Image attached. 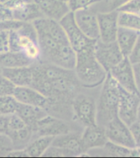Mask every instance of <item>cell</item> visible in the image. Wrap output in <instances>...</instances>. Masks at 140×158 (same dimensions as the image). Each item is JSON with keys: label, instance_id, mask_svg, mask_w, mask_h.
I'll return each mask as SVG.
<instances>
[{"label": "cell", "instance_id": "cell-1", "mask_svg": "<svg viewBox=\"0 0 140 158\" xmlns=\"http://www.w3.org/2000/svg\"><path fill=\"white\" fill-rule=\"evenodd\" d=\"M94 45H91L76 52V63L74 69L76 76L84 89H94L101 86L107 76L94 53Z\"/></svg>", "mask_w": 140, "mask_h": 158}, {"label": "cell", "instance_id": "cell-2", "mask_svg": "<svg viewBox=\"0 0 140 158\" xmlns=\"http://www.w3.org/2000/svg\"><path fill=\"white\" fill-rule=\"evenodd\" d=\"M120 85L107 72L97 99V124L106 126L118 116Z\"/></svg>", "mask_w": 140, "mask_h": 158}, {"label": "cell", "instance_id": "cell-3", "mask_svg": "<svg viewBox=\"0 0 140 158\" xmlns=\"http://www.w3.org/2000/svg\"><path fill=\"white\" fill-rule=\"evenodd\" d=\"M73 122L84 129L97 124V100L84 93H77L72 101Z\"/></svg>", "mask_w": 140, "mask_h": 158}, {"label": "cell", "instance_id": "cell-4", "mask_svg": "<svg viewBox=\"0 0 140 158\" xmlns=\"http://www.w3.org/2000/svg\"><path fill=\"white\" fill-rule=\"evenodd\" d=\"M75 130L82 131L83 128L76 123L57 118L49 114L39 120L33 128L34 138L37 136L56 137Z\"/></svg>", "mask_w": 140, "mask_h": 158}, {"label": "cell", "instance_id": "cell-5", "mask_svg": "<svg viewBox=\"0 0 140 158\" xmlns=\"http://www.w3.org/2000/svg\"><path fill=\"white\" fill-rule=\"evenodd\" d=\"M60 24L64 30L70 44L76 52L91 45H93L97 40L89 39L81 31L75 20L73 12H68L62 19L60 20Z\"/></svg>", "mask_w": 140, "mask_h": 158}, {"label": "cell", "instance_id": "cell-6", "mask_svg": "<svg viewBox=\"0 0 140 158\" xmlns=\"http://www.w3.org/2000/svg\"><path fill=\"white\" fill-rule=\"evenodd\" d=\"M94 53L98 62L107 72L126 57L116 41L105 43L97 40L94 45Z\"/></svg>", "mask_w": 140, "mask_h": 158}, {"label": "cell", "instance_id": "cell-7", "mask_svg": "<svg viewBox=\"0 0 140 158\" xmlns=\"http://www.w3.org/2000/svg\"><path fill=\"white\" fill-rule=\"evenodd\" d=\"M140 102V94L132 93L120 86L118 116L129 126L137 120V111Z\"/></svg>", "mask_w": 140, "mask_h": 158}, {"label": "cell", "instance_id": "cell-8", "mask_svg": "<svg viewBox=\"0 0 140 158\" xmlns=\"http://www.w3.org/2000/svg\"><path fill=\"white\" fill-rule=\"evenodd\" d=\"M105 130L108 141L130 149L136 148L130 126L119 118L118 116L105 126Z\"/></svg>", "mask_w": 140, "mask_h": 158}, {"label": "cell", "instance_id": "cell-9", "mask_svg": "<svg viewBox=\"0 0 140 158\" xmlns=\"http://www.w3.org/2000/svg\"><path fill=\"white\" fill-rule=\"evenodd\" d=\"M97 12L98 11L95 7V4L89 8L74 12L77 26L89 39L93 40L99 39Z\"/></svg>", "mask_w": 140, "mask_h": 158}, {"label": "cell", "instance_id": "cell-10", "mask_svg": "<svg viewBox=\"0 0 140 158\" xmlns=\"http://www.w3.org/2000/svg\"><path fill=\"white\" fill-rule=\"evenodd\" d=\"M118 15L119 12L117 10L97 12V21L99 29L98 40L105 43L116 41L119 29Z\"/></svg>", "mask_w": 140, "mask_h": 158}, {"label": "cell", "instance_id": "cell-11", "mask_svg": "<svg viewBox=\"0 0 140 158\" xmlns=\"http://www.w3.org/2000/svg\"><path fill=\"white\" fill-rule=\"evenodd\" d=\"M108 73L124 89L139 94L134 82L132 63L129 61L127 57H125L121 62L112 67Z\"/></svg>", "mask_w": 140, "mask_h": 158}, {"label": "cell", "instance_id": "cell-12", "mask_svg": "<svg viewBox=\"0 0 140 158\" xmlns=\"http://www.w3.org/2000/svg\"><path fill=\"white\" fill-rule=\"evenodd\" d=\"M108 141L104 126L96 124L84 127L81 132V144L84 152L102 148Z\"/></svg>", "mask_w": 140, "mask_h": 158}, {"label": "cell", "instance_id": "cell-13", "mask_svg": "<svg viewBox=\"0 0 140 158\" xmlns=\"http://www.w3.org/2000/svg\"><path fill=\"white\" fill-rule=\"evenodd\" d=\"M81 132L82 131L75 130L67 134L56 136L52 140V145L71 152L75 156H89L88 154L84 152L82 148Z\"/></svg>", "mask_w": 140, "mask_h": 158}, {"label": "cell", "instance_id": "cell-14", "mask_svg": "<svg viewBox=\"0 0 140 158\" xmlns=\"http://www.w3.org/2000/svg\"><path fill=\"white\" fill-rule=\"evenodd\" d=\"M13 96L20 103L36 106L45 109L47 103V98L31 86L16 87Z\"/></svg>", "mask_w": 140, "mask_h": 158}, {"label": "cell", "instance_id": "cell-15", "mask_svg": "<svg viewBox=\"0 0 140 158\" xmlns=\"http://www.w3.org/2000/svg\"><path fill=\"white\" fill-rule=\"evenodd\" d=\"M37 4L43 17L57 21L71 12L68 3L62 0H38Z\"/></svg>", "mask_w": 140, "mask_h": 158}, {"label": "cell", "instance_id": "cell-16", "mask_svg": "<svg viewBox=\"0 0 140 158\" xmlns=\"http://www.w3.org/2000/svg\"><path fill=\"white\" fill-rule=\"evenodd\" d=\"M48 63L67 70H74L76 63V52L69 43L63 44L55 52Z\"/></svg>", "mask_w": 140, "mask_h": 158}, {"label": "cell", "instance_id": "cell-17", "mask_svg": "<svg viewBox=\"0 0 140 158\" xmlns=\"http://www.w3.org/2000/svg\"><path fill=\"white\" fill-rule=\"evenodd\" d=\"M2 73L11 80L16 87L31 86L33 83V65L16 68L2 69Z\"/></svg>", "mask_w": 140, "mask_h": 158}, {"label": "cell", "instance_id": "cell-18", "mask_svg": "<svg viewBox=\"0 0 140 158\" xmlns=\"http://www.w3.org/2000/svg\"><path fill=\"white\" fill-rule=\"evenodd\" d=\"M132 149L107 141L104 146L87 152L89 156L99 157H128L131 156Z\"/></svg>", "mask_w": 140, "mask_h": 158}, {"label": "cell", "instance_id": "cell-19", "mask_svg": "<svg viewBox=\"0 0 140 158\" xmlns=\"http://www.w3.org/2000/svg\"><path fill=\"white\" fill-rule=\"evenodd\" d=\"M16 114L18 115L23 120L24 122L28 126H31L32 129L39 120L48 115L44 108H42L39 106L22 104L20 102Z\"/></svg>", "mask_w": 140, "mask_h": 158}, {"label": "cell", "instance_id": "cell-20", "mask_svg": "<svg viewBox=\"0 0 140 158\" xmlns=\"http://www.w3.org/2000/svg\"><path fill=\"white\" fill-rule=\"evenodd\" d=\"M139 34L140 32L138 31L119 26L116 42L126 57H128L133 49Z\"/></svg>", "mask_w": 140, "mask_h": 158}, {"label": "cell", "instance_id": "cell-21", "mask_svg": "<svg viewBox=\"0 0 140 158\" xmlns=\"http://www.w3.org/2000/svg\"><path fill=\"white\" fill-rule=\"evenodd\" d=\"M12 10L13 18L19 21L32 22L39 17H43L37 2H23Z\"/></svg>", "mask_w": 140, "mask_h": 158}, {"label": "cell", "instance_id": "cell-22", "mask_svg": "<svg viewBox=\"0 0 140 158\" xmlns=\"http://www.w3.org/2000/svg\"><path fill=\"white\" fill-rule=\"evenodd\" d=\"M34 64V61L29 59L26 55L21 52L8 51L0 54V67L2 69L30 66Z\"/></svg>", "mask_w": 140, "mask_h": 158}, {"label": "cell", "instance_id": "cell-23", "mask_svg": "<svg viewBox=\"0 0 140 158\" xmlns=\"http://www.w3.org/2000/svg\"><path fill=\"white\" fill-rule=\"evenodd\" d=\"M53 139L50 136H37L32 139L25 149L30 157H41L52 145Z\"/></svg>", "mask_w": 140, "mask_h": 158}, {"label": "cell", "instance_id": "cell-24", "mask_svg": "<svg viewBox=\"0 0 140 158\" xmlns=\"http://www.w3.org/2000/svg\"><path fill=\"white\" fill-rule=\"evenodd\" d=\"M12 141L13 149H25L34 138L33 129L26 125L21 130L7 134Z\"/></svg>", "mask_w": 140, "mask_h": 158}, {"label": "cell", "instance_id": "cell-25", "mask_svg": "<svg viewBox=\"0 0 140 158\" xmlns=\"http://www.w3.org/2000/svg\"><path fill=\"white\" fill-rule=\"evenodd\" d=\"M118 24L121 27L140 32V15L126 12H119Z\"/></svg>", "mask_w": 140, "mask_h": 158}, {"label": "cell", "instance_id": "cell-26", "mask_svg": "<svg viewBox=\"0 0 140 158\" xmlns=\"http://www.w3.org/2000/svg\"><path fill=\"white\" fill-rule=\"evenodd\" d=\"M19 102L13 95H6L0 97V115L10 116L16 114Z\"/></svg>", "mask_w": 140, "mask_h": 158}, {"label": "cell", "instance_id": "cell-27", "mask_svg": "<svg viewBox=\"0 0 140 158\" xmlns=\"http://www.w3.org/2000/svg\"><path fill=\"white\" fill-rule=\"evenodd\" d=\"M130 0H108V1H99L95 4V7L99 12H108L118 10L123 5L130 2Z\"/></svg>", "mask_w": 140, "mask_h": 158}, {"label": "cell", "instance_id": "cell-28", "mask_svg": "<svg viewBox=\"0 0 140 158\" xmlns=\"http://www.w3.org/2000/svg\"><path fill=\"white\" fill-rule=\"evenodd\" d=\"M16 85L8 78L0 72V97L6 95H13Z\"/></svg>", "mask_w": 140, "mask_h": 158}, {"label": "cell", "instance_id": "cell-29", "mask_svg": "<svg viewBox=\"0 0 140 158\" xmlns=\"http://www.w3.org/2000/svg\"><path fill=\"white\" fill-rule=\"evenodd\" d=\"M101 0H70L68 6L71 12H76L79 10H83L92 7Z\"/></svg>", "mask_w": 140, "mask_h": 158}, {"label": "cell", "instance_id": "cell-30", "mask_svg": "<svg viewBox=\"0 0 140 158\" xmlns=\"http://www.w3.org/2000/svg\"><path fill=\"white\" fill-rule=\"evenodd\" d=\"M42 157H75V156L71 152L51 145Z\"/></svg>", "mask_w": 140, "mask_h": 158}, {"label": "cell", "instance_id": "cell-31", "mask_svg": "<svg viewBox=\"0 0 140 158\" xmlns=\"http://www.w3.org/2000/svg\"><path fill=\"white\" fill-rule=\"evenodd\" d=\"M26 124L23 121L21 117L17 114H12L8 116L7 119V132H12L15 130H21L22 128L26 127Z\"/></svg>", "mask_w": 140, "mask_h": 158}, {"label": "cell", "instance_id": "cell-32", "mask_svg": "<svg viewBox=\"0 0 140 158\" xmlns=\"http://www.w3.org/2000/svg\"><path fill=\"white\" fill-rule=\"evenodd\" d=\"M13 149L12 141L6 134L0 135V157L7 156L8 153Z\"/></svg>", "mask_w": 140, "mask_h": 158}, {"label": "cell", "instance_id": "cell-33", "mask_svg": "<svg viewBox=\"0 0 140 158\" xmlns=\"http://www.w3.org/2000/svg\"><path fill=\"white\" fill-rule=\"evenodd\" d=\"M10 51V31L0 29V54Z\"/></svg>", "mask_w": 140, "mask_h": 158}, {"label": "cell", "instance_id": "cell-34", "mask_svg": "<svg viewBox=\"0 0 140 158\" xmlns=\"http://www.w3.org/2000/svg\"><path fill=\"white\" fill-rule=\"evenodd\" d=\"M117 11L140 15V0H130V2L120 7Z\"/></svg>", "mask_w": 140, "mask_h": 158}, {"label": "cell", "instance_id": "cell-35", "mask_svg": "<svg viewBox=\"0 0 140 158\" xmlns=\"http://www.w3.org/2000/svg\"><path fill=\"white\" fill-rule=\"evenodd\" d=\"M127 58L132 64L137 63L140 61V34L137 39L135 44L134 46L133 49L131 50L130 53L127 57Z\"/></svg>", "mask_w": 140, "mask_h": 158}, {"label": "cell", "instance_id": "cell-36", "mask_svg": "<svg viewBox=\"0 0 140 158\" xmlns=\"http://www.w3.org/2000/svg\"><path fill=\"white\" fill-rule=\"evenodd\" d=\"M130 129L135 143V147L140 148V123L136 120L135 122L130 125Z\"/></svg>", "mask_w": 140, "mask_h": 158}, {"label": "cell", "instance_id": "cell-37", "mask_svg": "<svg viewBox=\"0 0 140 158\" xmlns=\"http://www.w3.org/2000/svg\"><path fill=\"white\" fill-rule=\"evenodd\" d=\"M13 18L12 10L3 3L0 2V21H5Z\"/></svg>", "mask_w": 140, "mask_h": 158}, {"label": "cell", "instance_id": "cell-38", "mask_svg": "<svg viewBox=\"0 0 140 158\" xmlns=\"http://www.w3.org/2000/svg\"><path fill=\"white\" fill-rule=\"evenodd\" d=\"M132 67H133L134 77L136 88H137L138 92L140 94V61L137 63L132 64Z\"/></svg>", "mask_w": 140, "mask_h": 158}, {"label": "cell", "instance_id": "cell-39", "mask_svg": "<svg viewBox=\"0 0 140 158\" xmlns=\"http://www.w3.org/2000/svg\"><path fill=\"white\" fill-rule=\"evenodd\" d=\"M8 157H30L28 153L26 152V149H12L10 152Z\"/></svg>", "mask_w": 140, "mask_h": 158}, {"label": "cell", "instance_id": "cell-40", "mask_svg": "<svg viewBox=\"0 0 140 158\" xmlns=\"http://www.w3.org/2000/svg\"><path fill=\"white\" fill-rule=\"evenodd\" d=\"M7 119L8 116L0 115V135L6 134L7 132Z\"/></svg>", "mask_w": 140, "mask_h": 158}, {"label": "cell", "instance_id": "cell-41", "mask_svg": "<svg viewBox=\"0 0 140 158\" xmlns=\"http://www.w3.org/2000/svg\"><path fill=\"white\" fill-rule=\"evenodd\" d=\"M131 156H140V148H135L131 151Z\"/></svg>", "mask_w": 140, "mask_h": 158}, {"label": "cell", "instance_id": "cell-42", "mask_svg": "<svg viewBox=\"0 0 140 158\" xmlns=\"http://www.w3.org/2000/svg\"><path fill=\"white\" fill-rule=\"evenodd\" d=\"M137 121L140 123V102L138 107V111H137Z\"/></svg>", "mask_w": 140, "mask_h": 158}, {"label": "cell", "instance_id": "cell-43", "mask_svg": "<svg viewBox=\"0 0 140 158\" xmlns=\"http://www.w3.org/2000/svg\"><path fill=\"white\" fill-rule=\"evenodd\" d=\"M62 1H63V2H67V3H68V2H69L70 0H62Z\"/></svg>", "mask_w": 140, "mask_h": 158}, {"label": "cell", "instance_id": "cell-44", "mask_svg": "<svg viewBox=\"0 0 140 158\" xmlns=\"http://www.w3.org/2000/svg\"><path fill=\"white\" fill-rule=\"evenodd\" d=\"M0 72H2V68L0 67Z\"/></svg>", "mask_w": 140, "mask_h": 158}, {"label": "cell", "instance_id": "cell-45", "mask_svg": "<svg viewBox=\"0 0 140 158\" xmlns=\"http://www.w3.org/2000/svg\"><path fill=\"white\" fill-rule=\"evenodd\" d=\"M101 1H108V0H101Z\"/></svg>", "mask_w": 140, "mask_h": 158}]
</instances>
